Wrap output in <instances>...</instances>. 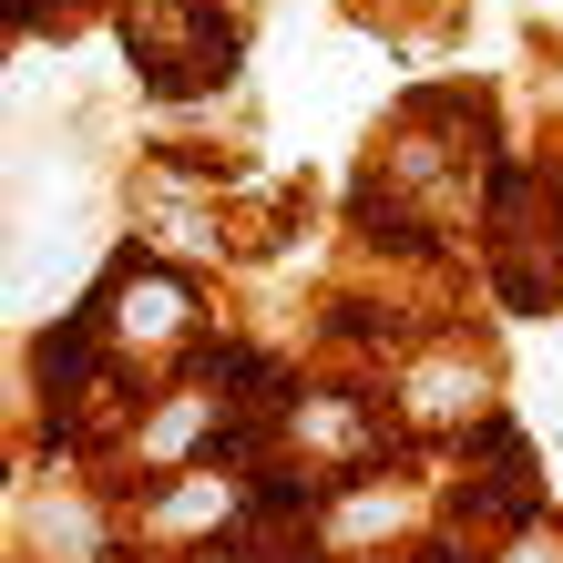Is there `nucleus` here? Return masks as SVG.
Instances as JSON below:
<instances>
[{
    "mask_svg": "<svg viewBox=\"0 0 563 563\" xmlns=\"http://www.w3.org/2000/svg\"><path fill=\"white\" fill-rule=\"evenodd\" d=\"M522 563H563V553H553V543H522Z\"/></svg>",
    "mask_w": 563,
    "mask_h": 563,
    "instance_id": "obj_1",
    "label": "nucleus"
}]
</instances>
